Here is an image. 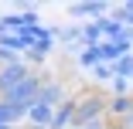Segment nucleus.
Masks as SVG:
<instances>
[{
  "label": "nucleus",
  "mask_w": 133,
  "mask_h": 129,
  "mask_svg": "<svg viewBox=\"0 0 133 129\" xmlns=\"http://www.w3.org/2000/svg\"><path fill=\"white\" fill-rule=\"evenodd\" d=\"M106 105H109V98H106V95H99L96 88L82 92V95L75 98V126L102 119V116H106Z\"/></svg>",
  "instance_id": "1"
},
{
  "label": "nucleus",
  "mask_w": 133,
  "mask_h": 129,
  "mask_svg": "<svg viewBox=\"0 0 133 129\" xmlns=\"http://www.w3.org/2000/svg\"><path fill=\"white\" fill-rule=\"evenodd\" d=\"M41 85H44V78L31 71L28 78H24L17 88H10L4 98H7V102H14V105H21V109H31L34 102H38V95H41Z\"/></svg>",
  "instance_id": "2"
},
{
  "label": "nucleus",
  "mask_w": 133,
  "mask_h": 129,
  "mask_svg": "<svg viewBox=\"0 0 133 129\" xmlns=\"http://www.w3.org/2000/svg\"><path fill=\"white\" fill-rule=\"evenodd\" d=\"M28 75H31V68L28 65H24V61H14V65H4V68H0V98H4L10 88H17L24 78H28Z\"/></svg>",
  "instance_id": "3"
},
{
  "label": "nucleus",
  "mask_w": 133,
  "mask_h": 129,
  "mask_svg": "<svg viewBox=\"0 0 133 129\" xmlns=\"http://www.w3.org/2000/svg\"><path fill=\"white\" fill-rule=\"evenodd\" d=\"M68 14H72L75 20H82V17L99 20V17L109 14V4H106V0H75V4H68Z\"/></svg>",
  "instance_id": "4"
},
{
  "label": "nucleus",
  "mask_w": 133,
  "mask_h": 129,
  "mask_svg": "<svg viewBox=\"0 0 133 129\" xmlns=\"http://www.w3.org/2000/svg\"><path fill=\"white\" fill-rule=\"evenodd\" d=\"M38 102H41V105H48V109H58V105H65V102H68V92H65L62 82H48V78H44Z\"/></svg>",
  "instance_id": "5"
},
{
  "label": "nucleus",
  "mask_w": 133,
  "mask_h": 129,
  "mask_svg": "<svg viewBox=\"0 0 133 129\" xmlns=\"http://www.w3.org/2000/svg\"><path fill=\"white\" fill-rule=\"evenodd\" d=\"M51 119H55V109L41 105V102H34V105L28 109V122H31V129H51Z\"/></svg>",
  "instance_id": "6"
},
{
  "label": "nucleus",
  "mask_w": 133,
  "mask_h": 129,
  "mask_svg": "<svg viewBox=\"0 0 133 129\" xmlns=\"http://www.w3.org/2000/svg\"><path fill=\"white\" fill-rule=\"evenodd\" d=\"M51 129H75V98H68L65 105H58V109H55Z\"/></svg>",
  "instance_id": "7"
},
{
  "label": "nucleus",
  "mask_w": 133,
  "mask_h": 129,
  "mask_svg": "<svg viewBox=\"0 0 133 129\" xmlns=\"http://www.w3.org/2000/svg\"><path fill=\"white\" fill-rule=\"evenodd\" d=\"M133 109V95H109V105H106V116L113 122H119L126 112Z\"/></svg>",
  "instance_id": "8"
},
{
  "label": "nucleus",
  "mask_w": 133,
  "mask_h": 129,
  "mask_svg": "<svg viewBox=\"0 0 133 129\" xmlns=\"http://www.w3.org/2000/svg\"><path fill=\"white\" fill-rule=\"evenodd\" d=\"M62 34V27H38V44L31 48V51H41V55H51V51H55V37Z\"/></svg>",
  "instance_id": "9"
},
{
  "label": "nucleus",
  "mask_w": 133,
  "mask_h": 129,
  "mask_svg": "<svg viewBox=\"0 0 133 129\" xmlns=\"http://www.w3.org/2000/svg\"><path fill=\"white\" fill-rule=\"evenodd\" d=\"M21 119H28V109H21V105H14V102L0 98V126H14Z\"/></svg>",
  "instance_id": "10"
},
{
  "label": "nucleus",
  "mask_w": 133,
  "mask_h": 129,
  "mask_svg": "<svg viewBox=\"0 0 133 129\" xmlns=\"http://www.w3.org/2000/svg\"><path fill=\"white\" fill-rule=\"evenodd\" d=\"M106 37H102V31H99V24L96 20H89V24H82V48H99Z\"/></svg>",
  "instance_id": "11"
},
{
  "label": "nucleus",
  "mask_w": 133,
  "mask_h": 129,
  "mask_svg": "<svg viewBox=\"0 0 133 129\" xmlns=\"http://www.w3.org/2000/svg\"><path fill=\"white\" fill-rule=\"evenodd\" d=\"M68 48H75V44H82V27H75V24H72V27H62V34H58Z\"/></svg>",
  "instance_id": "12"
},
{
  "label": "nucleus",
  "mask_w": 133,
  "mask_h": 129,
  "mask_svg": "<svg viewBox=\"0 0 133 129\" xmlns=\"http://www.w3.org/2000/svg\"><path fill=\"white\" fill-rule=\"evenodd\" d=\"M99 65V51L96 48H85L82 55H78V68H96Z\"/></svg>",
  "instance_id": "13"
},
{
  "label": "nucleus",
  "mask_w": 133,
  "mask_h": 129,
  "mask_svg": "<svg viewBox=\"0 0 133 129\" xmlns=\"http://www.w3.org/2000/svg\"><path fill=\"white\" fill-rule=\"evenodd\" d=\"M92 75H96L99 82H113V78H116V71H113V65H106V61H99V65L92 68Z\"/></svg>",
  "instance_id": "14"
},
{
  "label": "nucleus",
  "mask_w": 133,
  "mask_h": 129,
  "mask_svg": "<svg viewBox=\"0 0 133 129\" xmlns=\"http://www.w3.org/2000/svg\"><path fill=\"white\" fill-rule=\"evenodd\" d=\"M109 85H113V95H130V82L126 78H113Z\"/></svg>",
  "instance_id": "15"
},
{
  "label": "nucleus",
  "mask_w": 133,
  "mask_h": 129,
  "mask_svg": "<svg viewBox=\"0 0 133 129\" xmlns=\"http://www.w3.org/2000/svg\"><path fill=\"white\" fill-rule=\"evenodd\" d=\"M14 61H21V55H14V51H7V48H0V68H4V65H14Z\"/></svg>",
  "instance_id": "16"
},
{
  "label": "nucleus",
  "mask_w": 133,
  "mask_h": 129,
  "mask_svg": "<svg viewBox=\"0 0 133 129\" xmlns=\"http://www.w3.org/2000/svg\"><path fill=\"white\" fill-rule=\"evenodd\" d=\"M24 58H28V61H34V65H44V61H48V55H41V51H28Z\"/></svg>",
  "instance_id": "17"
},
{
  "label": "nucleus",
  "mask_w": 133,
  "mask_h": 129,
  "mask_svg": "<svg viewBox=\"0 0 133 129\" xmlns=\"http://www.w3.org/2000/svg\"><path fill=\"white\" fill-rule=\"evenodd\" d=\"M106 126H109L106 119H96V122H82V126H75V129H106Z\"/></svg>",
  "instance_id": "18"
},
{
  "label": "nucleus",
  "mask_w": 133,
  "mask_h": 129,
  "mask_svg": "<svg viewBox=\"0 0 133 129\" xmlns=\"http://www.w3.org/2000/svg\"><path fill=\"white\" fill-rule=\"evenodd\" d=\"M113 126H119V129H133V109H130V112H126L119 122H113Z\"/></svg>",
  "instance_id": "19"
},
{
  "label": "nucleus",
  "mask_w": 133,
  "mask_h": 129,
  "mask_svg": "<svg viewBox=\"0 0 133 129\" xmlns=\"http://www.w3.org/2000/svg\"><path fill=\"white\" fill-rule=\"evenodd\" d=\"M0 129H14V126H0Z\"/></svg>",
  "instance_id": "20"
},
{
  "label": "nucleus",
  "mask_w": 133,
  "mask_h": 129,
  "mask_svg": "<svg viewBox=\"0 0 133 129\" xmlns=\"http://www.w3.org/2000/svg\"><path fill=\"white\" fill-rule=\"evenodd\" d=\"M106 129H119V126H106Z\"/></svg>",
  "instance_id": "21"
}]
</instances>
